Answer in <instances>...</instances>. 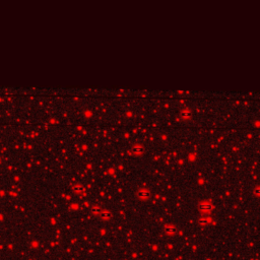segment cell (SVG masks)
Masks as SVG:
<instances>
[{
	"mask_svg": "<svg viewBox=\"0 0 260 260\" xmlns=\"http://www.w3.org/2000/svg\"><path fill=\"white\" fill-rule=\"evenodd\" d=\"M136 196H137L138 199L141 200V201L149 200L150 197H152V192H150V190L147 189V188H140V189L137 190V192H136Z\"/></svg>",
	"mask_w": 260,
	"mask_h": 260,
	"instance_id": "1",
	"label": "cell"
},
{
	"mask_svg": "<svg viewBox=\"0 0 260 260\" xmlns=\"http://www.w3.org/2000/svg\"><path fill=\"white\" fill-rule=\"evenodd\" d=\"M128 153L132 156H140L144 153V146L142 144H134L130 147Z\"/></svg>",
	"mask_w": 260,
	"mask_h": 260,
	"instance_id": "2",
	"label": "cell"
},
{
	"mask_svg": "<svg viewBox=\"0 0 260 260\" xmlns=\"http://www.w3.org/2000/svg\"><path fill=\"white\" fill-rule=\"evenodd\" d=\"M163 230H164V233L168 235V236H175L178 232V229L177 227L174 225V223H165L164 227H163Z\"/></svg>",
	"mask_w": 260,
	"mask_h": 260,
	"instance_id": "3",
	"label": "cell"
},
{
	"mask_svg": "<svg viewBox=\"0 0 260 260\" xmlns=\"http://www.w3.org/2000/svg\"><path fill=\"white\" fill-rule=\"evenodd\" d=\"M99 217L103 220H110L112 217H113V213H112L109 209L103 208L102 211H101V213L99 214Z\"/></svg>",
	"mask_w": 260,
	"mask_h": 260,
	"instance_id": "4",
	"label": "cell"
},
{
	"mask_svg": "<svg viewBox=\"0 0 260 260\" xmlns=\"http://www.w3.org/2000/svg\"><path fill=\"white\" fill-rule=\"evenodd\" d=\"M72 191H73L74 193H76V194H82V193H85V186L82 185V184L76 183V184H74V185L72 186Z\"/></svg>",
	"mask_w": 260,
	"mask_h": 260,
	"instance_id": "5",
	"label": "cell"
},
{
	"mask_svg": "<svg viewBox=\"0 0 260 260\" xmlns=\"http://www.w3.org/2000/svg\"><path fill=\"white\" fill-rule=\"evenodd\" d=\"M180 116L182 119H190L192 117V112L189 109H184L180 112Z\"/></svg>",
	"mask_w": 260,
	"mask_h": 260,
	"instance_id": "6",
	"label": "cell"
},
{
	"mask_svg": "<svg viewBox=\"0 0 260 260\" xmlns=\"http://www.w3.org/2000/svg\"><path fill=\"white\" fill-rule=\"evenodd\" d=\"M102 209H103V207H101V206H98V205L91 206V213L93 214L94 217H99V214L101 213Z\"/></svg>",
	"mask_w": 260,
	"mask_h": 260,
	"instance_id": "7",
	"label": "cell"
},
{
	"mask_svg": "<svg viewBox=\"0 0 260 260\" xmlns=\"http://www.w3.org/2000/svg\"><path fill=\"white\" fill-rule=\"evenodd\" d=\"M200 206H201L200 208H201V209H204V210H211V209L213 208L212 204H210V203H207V202H203Z\"/></svg>",
	"mask_w": 260,
	"mask_h": 260,
	"instance_id": "8",
	"label": "cell"
},
{
	"mask_svg": "<svg viewBox=\"0 0 260 260\" xmlns=\"http://www.w3.org/2000/svg\"><path fill=\"white\" fill-rule=\"evenodd\" d=\"M253 194L255 195V196H259V187L257 186L255 189H254V191H253Z\"/></svg>",
	"mask_w": 260,
	"mask_h": 260,
	"instance_id": "9",
	"label": "cell"
}]
</instances>
